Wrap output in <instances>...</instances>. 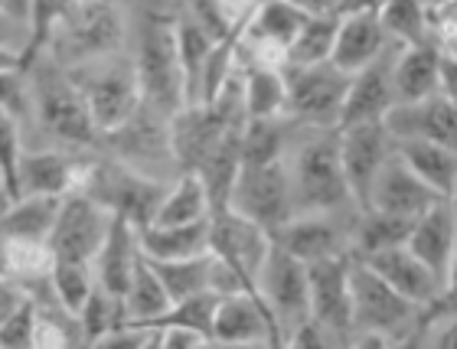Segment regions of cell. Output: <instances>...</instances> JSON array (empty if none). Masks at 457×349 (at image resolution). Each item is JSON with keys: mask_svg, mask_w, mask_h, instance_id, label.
<instances>
[{"mask_svg": "<svg viewBox=\"0 0 457 349\" xmlns=\"http://www.w3.org/2000/svg\"><path fill=\"white\" fill-rule=\"evenodd\" d=\"M124 43V17L114 0H69L49 39L59 69L114 56Z\"/></svg>", "mask_w": 457, "mask_h": 349, "instance_id": "cell-1", "label": "cell"}, {"mask_svg": "<svg viewBox=\"0 0 457 349\" xmlns=\"http://www.w3.org/2000/svg\"><path fill=\"white\" fill-rule=\"evenodd\" d=\"M419 303L392 291L360 258H350V337H376L382 343H405L415 327Z\"/></svg>", "mask_w": 457, "mask_h": 349, "instance_id": "cell-2", "label": "cell"}, {"mask_svg": "<svg viewBox=\"0 0 457 349\" xmlns=\"http://www.w3.org/2000/svg\"><path fill=\"white\" fill-rule=\"evenodd\" d=\"M134 72H137L141 102L157 114L170 118L187 104L180 56H177V20L163 13H151L144 20Z\"/></svg>", "mask_w": 457, "mask_h": 349, "instance_id": "cell-3", "label": "cell"}, {"mask_svg": "<svg viewBox=\"0 0 457 349\" xmlns=\"http://www.w3.org/2000/svg\"><path fill=\"white\" fill-rule=\"evenodd\" d=\"M66 72L86 98V108L92 114L98 137L114 131L118 124H124L141 108L137 72H134V62H128V59H92V62L72 66Z\"/></svg>", "mask_w": 457, "mask_h": 349, "instance_id": "cell-4", "label": "cell"}, {"mask_svg": "<svg viewBox=\"0 0 457 349\" xmlns=\"http://www.w3.org/2000/svg\"><path fill=\"white\" fill-rule=\"evenodd\" d=\"M287 177H291V206L301 212H334L343 203H350L337 134L304 144L295 161V170H287Z\"/></svg>", "mask_w": 457, "mask_h": 349, "instance_id": "cell-5", "label": "cell"}, {"mask_svg": "<svg viewBox=\"0 0 457 349\" xmlns=\"http://www.w3.org/2000/svg\"><path fill=\"white\" fill-rule=\"evenodd\" d=\"M281 72L287 88L285 114L314 128H337L350 72L337 69L330 59L311 62V66H281Z\"/></svg>", "mask_w": 457, "mask_h": 349, "instance_id": "cell-6", "label": "cell"}, {"mask_svg": "<svg viewBox=\"0 0 457 349\" xmlns=\"http://www.w3.org/2000/svg\"><path fill=\"white\" fill-rule=\"evenodd\" d=\"M255 294L268 307V313L275 317L278 330L287 337L297 330L304 320H311V307H307V268L304 262H297L295 255H287L285 248H278L271 242L265 262L255 274Z\"/></svg>", "mask_w": 457, "mask_h": 349, "instance_id": "cell-7", "label": "cell"}, {"mask_svg": "<svg viewBox=\"0 0 457 349\" xmlns=\"http://www.w3.org/2000/svg\"><path fill=\"white\" fill-rule=\"evenodd\" d=\"M161 183H154L151 177L137 173L128 163H92L88 179L82 193L92 196L98 206H105L114 216H124L128 222H134V229L147 226L157 212V203L163 196Z\"/></svg>", "mask_w": 457, "mask_h": 349, "instance_id": "cell-8", "label": "cell"}, {"mask_svg": "<svg viewBox=\"0 0 457 349\" xmlns=\"http://www.w3.org/2000/svg\"><path fill=\"white\" fill-rule=\"evenodd\" d=\"M228 209L238 216L252 219L271 236L287 216H295L291 206V177L281 161L258 163V167H238L232 193H228Z\"/></svg>", "mask_w": 457, "mask_h": 349, "instance_id": "cell-9", "label": "cell"}, {"mask_svg": "<svg viewBox=\"0 0 457 349\" xmlns=\"http://www.w3.org/2000/svg\"><path fill=\"white\" fill-rule=\"evenodd\" d=\"M37 104H39V121H43V128L53 137L69 144L98 141V131L86 108V98L76 88V82L69 79L66 69L59 66L37 69Z\"/></svg>", "mask_w": 457, "mask_h": 349, "instance_id": "cell-10", "label": "cell"}, {"mask_svg": "<svg viewBox=\"0 0 457 349\" xmlns=\"http://www.w3.org/2000/svg\"><path fill=\"white\" fill-rule=\"evenodd\" d=\"M337 151H340V167L343 177H346L350 199L362 212V209H370L372 179H376L379 167L386 163V157L395 151V141L389 137L382 118H372V121H356L346 124V128H337Z\"/></svg>", "mask_w": 457, "mask_h": 349, "instance_id": "cell-11", "label": "cell"}, {"mask_svg": "<svg viewBox=\"0 0 457 349\" xmlns=\"http://www.w3.org/2000/svg\"><path fill=\"white\" fill-rule=\"evenodd\" d=\"M268 248H271V236L262 226H255L252 219L238 216L236 209L228 206L210 212V255L220 258L226 268H232L252 297H258L255 274L265 262Z\"/></svg>", "mask_w": 457, "mask_h": 349, "instance_id": "cell-12", "label": "cell"}, {"mask_svg": "<svg viewBox=\"0 0 457 349\" xmlns=\"http://www.w3.org/2000/svg\"><path fill=\"white\" fill-rule=\"evenodd\" d=\"M108 219H112V212L105 206H98L96 199L86 196V193H69V196H62L59 216L46 238L53 262L92 264V258L102 248V238L108 232Z\"/></svg>", "mask_w": 457, "mask_h": 349, "instance_id": "cell-13", "label": "cell"}, {"mask_svg": "<svg viewBox=\"0 0 457 349\" xmlns=\"http://www.w3.org/2000/svg\"><path fill=\"white\" fill-rule=\"evenodd\" d=\"M307 307L311 320L327 337H350V255H337L307 262Z\"/></svg>", "mask_w": 457, "mask_h": 349, "instance_id": "cell-14", "label": "cell"}, {"mask_svg": "<svg viewBox=\"0 0 457 349\" xmlns=\"http://www.w3.org/2000/svg\"><path fill=\"white\" fill-rule=\"evenodd\" d=\"M382 124L392 141H438L457 144V108L454 95L431 92L415 102H395L382 114Z\"/></svg>", "mask_w": 457, "mask_h": 349, "instance_id": "cell-15", "label": "cell"}, {"mask_svg": "<svg viewBox=\"0 0 457 349\" xmlns=\"http://www.w3.org/2000/svg\"><path fill=\"white\" fill-rule=\"evenodd\" d=\"M441 193L419 179L415 173L402 163V157L395 151L386 157V163L379 167L376 179H372L370 189V209H382V212H392V216H405V219H419L425 209H431L435 203H441Z\"/></svg>", "mask_w": 457, "mask_h": 349, "instance_id": "cell-16", "label": "cell"}, {"mask_svg": "<svg viewBox=\"0 0 457 349\" xmlns=\"http://www.w3.org/2000/svg\"><path fill=\"white\" fill-rule=\"evenodd\" d=\"M370 271H376L382 281L389 284L392 291H399L402 297H409L411 303H431L438 301L441 294L451 291V284H445L438 274L431 271L428 264L415 258L405 245H392L382 248V252H372V255L360 258Z\"/></svg>", "mask_w": 457, "mask_h": 349, "instance_id": "cell-17", "label": "cell"}, {"mask_svg": "<svg viewBox=\"0 0 457 349\" xmlns=\"http://www.w3.org/2000/svg\"><path fill=\"white\" fill-rule=\"evenodd\" d=\"M392 104H395V88H392V53L382 49L370 66L356 69L350 76V86H346V95H343L337 128L382 118Z\"/></svg>", "mask_w": 457, "mask_h": 349, "instance_id": "cell-18", "label": "cell"}, {"mask_svg": "<svg viewBox=\"0 0 457 349\" xmlns=\"http://www.w3.org/2000/svg\"><path fill=\"white\" fill-rule=\"evenodd\" d=\"M212 343H275L285 346L275 317L252 294H228L222 297L212 317Z\"/></svg>", "mask_w": 457, "mask_h": 349, "instance_id": "cell-19", "label": "cell"}, {"mask_svg": "<svg viewBox=\"0 0 457 349\" xmlns=\"http://www.w3.org/2000/svg\"><path fill=\"white\" fill-rule=\"evenodd\" d=\"M88 170H92V163L62 151L20 154V196H27V193H46V196L82 193Z\"/></svg>", "mask_w": 457, "mask_h": 349, "instance_id": "cell-20", "label": "cell"}, {"mask_svg": "<svg viewBox=\"0 0 457 349\" xmlns=\"http://www.w3.org/2000/svg\"><path fill=\"white\" fill-rule=\"evenodd\" d=\"M405 248L428 264L441 281L451 284V271H454V206H451V199L435 203L411 222Z\"/></svg>", "mask_w": 457, "mask_h": 349, "instance_id": "cell-21", "label": "cell"}, {"mask_svg": "<svg viewBox=\"0 0 457 349\" xmlns=\"http://www.w3.org/2000/svg\"><path fill=\"white\" fill-rule=\"evenodd\" d=\"M304 10L287 4V0H258V7L252 10V17L245 23V37L262 53V62L281 66L285 49L291 46L297 29L304 27Z\"/></svg>", "mask_w": 457, "mask_h": 349, "instance_id": "cell-22", "label": "cell"}, {"mask_svg": "<svg viewBox=\"0 0 457 349\" xmlns=\"http://www.w3.org/2000/svg\"><path fill=\"white\" fill-rule=\"evenodd\" d=\"M382 49H389V37L379 23L376 10H356V13H340L337 23L334 49H330V62L343 72H356V69L370 66Z\"/></svg>", "mask_w": 457, "mask_h": 349, "instance_id": "cell-23", "label": "cell"}, {"mask_svg": "<svg viewBox=\"0 0 457 349\" xmlns=\"http://www.w3.org/2000/svg\"><path fill=\"white\" fill-rule=\"evenodd\" d=\"M141 252H137V229L134 222H128L124 216L108 219V232L102 238V248L92 258V274H96V284L105 294L121 301L124 287H128V278H131L134 264H137Z\"/></svg>", "mask_w": 457, "mask_h": 349, "instance_id": "cell-24", "label": "cell"}, {"mask_svg": "<svg viewBox=\"0 0 457 349\" xmlns=\"http://www.w3.org/2000/svg\"><path fill=\"white\" fill-rule=\"evenodd\" d=\"M392 88L395 102H415L441 88V43L421 39L392 56Z\"/></svg>", "mask_w": 457, "mask_h": 349, "instance_id": "cell-25", "label": "cell"}, {"mask_svg": "<svg viewBox=\"0 0 457 349\" xmlns=\"http://www.w3.org/2000/svg\"><path fill=\"white\" fill-rule=\"evenodd\" d=\"M271 242L304 264L343 252V238H340V232H337L334 222L327 219V212L287 216L285 222L271 232Z\"/></svg>", "mask_w": 457, "mask_h": 349, "instance_id": "cell-26", "label": "cell"}, {"mask_svg": "<svg viewBox=\"0 0 457 349\" xmlns=\"http://www.w3.org/2000/svg\"><path fill=\"white\" fill-rule=\"evenodd\" d=\"M137 252L151 262H173L210 252V216L183 226H147L137 229Z\"/></svg>", "mask_w": 457, "mask_h": 349, "instance_id": "cell-27", "label": "cell"}, {"mask_svg": "<svg viewBox=\"0 0 457 349\" xmlns=\"http://www.w3.org/2000/svg\"><path fill=\"white\" fill-rule=\"evenodd\" d=\"M102 137H114V147L134 161H157V157H170V137H167V118L157 114L154 108L141 102V108L118 124L114 131L102 134Z\"/></svg>", "mask_w": 457, "mask_h": 349, "instance_id": "cell-28", "label": "cell"}, {"mask_svg": "<svg viewBox=\"0 0 457 349\" xmlns=\"http://www.w3.org/2000/svg\"><path fill=\"white\" fill-rule=\"evenodd\" d=\"M59 206H62V196H46V193H27V196L10 199L7 209L0 212V236L46 242L59 216Z\"/></svg>", "mask_w": 457, "mask_h": 349, "instance_id": "cell-29", "label": "cell"}, {"mask_svg": "<svg viewBox=\"0 0 457 349\" xmlns=\"http://www.w3.org/2000/svg\"><path fill=\"white\" fill-rule=\"evenodd\" d=\"M395 154L419 179H425L435 193L445 199L454 196V177H457V154L451 144L438 141H395Z\"/></svg>", "mask_w": 457, "mask_h": 349, "instance_id": "cell-30", "label": "cell"}, {"mask_svg": "<svg viewBox=\"0 0 457 349\" xmlns=\"http://www.w3.org/2000/svg\"><path fill=\"white\" fill-rule=\"evenodd\" d=\"M285 72L281 66L255 62L242 79V112L245 118H285Z\"/></svg>", "mask_w": 457, "mask_h": 349, "instance_id": "cell-31", "label": "cell"}, {"mask_svg": "<svg viewBox=\"0 0 457 349\" xmlns=\"http://www.w3.org/2000/svg\"><path fill=\"white\" fill-rule=\"evenodd\" d=\"M170 307V297H167V287L161 284L157 271L151 268L147 258H137L131 278H128V287L121 294V311L124 320H137V323H151L157 320L163 311Z\"/></svg>", "mask_w": 457, "mask_h": 349, "instance_id": "cell-32", "label": "cell"}, {"mask_svg": "<svg viewBox=\"0 0 457 349\" xmlns=\"http://www.w3.org/2000/svg\"><path fill=\"white\" fill-rule=\"evenodd\" d=\"M212 37L210 29L203 27L200 20L187 13V17L177 20V56H180V72H183V95H187V104L200 102V76H203V62L210 56Z\"/></svg>", "mask_w": 457, "mask_h": 349, "instance_id": "cell-33", "label": "cell"}, {"mask_svg": "<svg viewBox=\"0 0 457 349\" xmlns=\"http://www.w3.org/2000/svg\"><path fill=\"white\" fill-rule=\"evenodd\" d=\"M210 216V196L206 187L196 173L183 170V177L170 189H163L157 212H154V226H183V222H196V219Z\"/></svg>", "mask_w": 457, "mask_h": 349, "instance_id": "cell-34", "label": "cell"}, {"mask_svg": "<svg viewBox=\"0 0 457 349\" xmlns=\"http://www.w3.org/2000/svg\"><path fill=\"white\" fill-rule=\"evenodd\" d=\"M337 23H340V13H337V10H330V13H307L304 27L297 29V37L291 39V46L285 49L281 66H311V62L330 59Z\"/></svg>", "mask_w": 457, "mask_h": 349, "instance_id": "cell-35", "label": "cell"}, {"mask_svg": "<svg viewBox=\"0 0 457 349\" xmlns=\"http://www.w3.org/2000/svg\"><path fill=\"white\" fill-rule=\"evenodd\" d=\"M411 222L415 219L392 216V212H382V209H362L360 226H356V255L353 258H366L372 252H382V248L405 245Z\"/></svg>", "mask_w": 457, "mask_h": 349, "instance_id": "cell-36", "label": "cell"}, {"mask_svg": "<svg viewBox=\"0 0 457 349\" xmlns=\"http://www.w3.org/2000/svg\"><path fill=\"white\" fill-rule=\"evenodd\" d=\"M151 268L157 271L163 287H167L170 303L180 301V297H190L196 291H210V268H212L210 252L193 258H173V262H151Z\"/></svg>", "mask_w": 457, "mask_h": 349, "instance_id": "cell-37", "label": "cell"}, {"mask_svg": "<svg viewBox=\"0 0 457 349\" xmlns=\"http://www.w3.org/2000/svg\"><path fill=\"white\" fill-rule=\"evenodd\" d=\"M281 147H285L281 118H245L238 137V167L281 161Z\"/></svg>", "mask_w": 457, "mask_h": 349, "instance_id": "cell-38", "label": "cell"}, {"mask_svg": "<svg viewBox=\"0 0 457 349\" xmlns=\"http://www.w3.org/2000/svg\"><path fill=\"white\" fill-rule=\"evenodd\" d=\"M379 23L389 39L402 46L431 39V13L425 0H386L379 7Z\"/></svg>", "mask_w": 457, "mask_h": 349, "instance_id": "cell-39", "label": "cell"}, {"mask_svg": "<svg viewBox=\"0 0 457 349\" xmlns=\"http://www.w3.org/2000/svg\"><path fill=\"white\" fill-rule=\"evenodd\" d=\"M69 0H29V37H27V46L17 53V69L27 76L29 69L37 66L39 56L49 49V39L56 33L59 27V17H62V10H66Z\"/></svg>", "mask_w": 457, "mask_h": 349, "instance_id": "cell-40", "label": "cell"}, {"mask_svg": "<svg viewBox=\"0 0 457 349\" xmlns=\"http://www.w3.org/2000/svg\"><path fill=\"white\" fill-rule=\"evenodd\" d=\"M49 287H53V297L59 301L62 311H69L76 317L82 311L86 297L96 287V274H92V264L86 262H53L49 264Z\"/></svg>", "mask_w": 457, "mask_h": 349, "instance_id": "cell-41", "label": "cell"}, {"mask_svg": "<svg viewBox=\"0 0 457 349\" xmlns=\"http://www.w3.org/2000/svg\"><path fill=\"white\" fill-rule=\"evenodd\" d=\"M220 301L222 297L216 291H196V294H190V297L173 301L170 307L151 323H157V327H190V330L203 333V337L212 343V317H216Z\"/></svg>", "mask_w": 457, "mask_h": 349, "instance_id": "cell-42", "label": "cell"}, {"mask_svg": "<svg viewBox=\"0 0 457 349\" xmlns=\"http://www.w3.org/2000/svg\"><path fill=\"white\" fill-rule=\"evenodd\" d=\"M49 264H53V252L46 242L0 236V274L4 278H43L49 274Z\"/></svg>", "mask_w": 457, "mask_h": 349, "instance_id": "cell-43", "label": "cell"}, {"mask_svg": "<svg viewBox=\"0 0 457 349\" xmlns=\"http://www.w3.org/2000/svg\"><path fill=\"white\" fill-rule=\"evenodd\" d=\"M76 320H79L76 327L82 330V340L98 343L108 330H112L114 323L124 320L121 301H118V297H112V294H105L96 284V287H92V294L86 297V303H82V311L76 313Z\"/></svg>", "mask_w": 457, "mask_h": 349, "instance_id": "cell-44", "label": "cell"}, {"mask_svg": "<svg viewBox=\"0 0 457 349\" xmlns=\"http://www.w3.org/2000/svg\"><path fill=\"white\" fill-rule=\"evenodd\" d=\"M20 118L0 108V187L10 199L20 196Z\"/></svg>", "mask_w": 457, "mask_h": 349, "instance_id": "cell-45", "label": "cell"}, {"mask_svg": "<svg viewBox=\"0 0 457 349\" xmlns=\"http://www.w3.org/2000/svg\"><path fill=\"white\" fill-rule=\"evenodd\" d=\"M33 337H37V301L27 294L17 311L0 323V346H33Z\"/></svg>", "mask_w": 457, "mask_h": 349, "instance_id": "cell-46", "label": "cell"}, {"mask_svg": "<svg viewBox=\"0 0 457 349\" xmlns=\"http://www.w3.org/2000/svg\"><path fill=\"white\" fill-rule=\"evenodd\" d=\"M0 108L10 112L13 118L27 114V86H23V72L13 66H0Z\"/></svg>", "mask_w": 457, "mask_h": 349, "instance_id": "cell-47", "label": "cell"}, {"mask_svg": "<svg viewBox=\"0 0 457 349\" xmlns=\"http://www.w3.org/2000/svg\"><path fill=\"white\" fill-rule=\"evenodd\" d=\"M206 337L190 327H161V346H206Z\"/></svg>", "mask_w": 457, "mask_h": 349, "instance_id": "cell-48", "label": "cell"}, {"mask_svg": "<svg viewBox=\"0 0 457 349\" xmlns=\"http://www.w3.org/2000/svg\"><path fill=\"white\" fill-rule=\"evenodd\" d=\"M23 297H27V291H23L20 284H13V278H4V274H0V323L17 311Z\"/></svg>", "mask_w": 457, "mask_h": 349, "instance_id": "cell-49", "label": "cell"}, {"mask_svg": "<svg viewBox=\"0 0 457 349\" xmlns=\"http://www.w3.org/2000/svg\"><path fill=\"white\" fill-rule=\"evenodd\" d=\"M386 4V0H337V13H356V10H376L379 13V7Z\"/></svg>", "mask_w": 457, "mask_h": 349, "instance_id": "cell-50", "label": "cell"}, {"mask_svg": "<svg viewBox=\"0 0 457 349\" xmlns=\"http://www.w3.org/2000/svg\"><path fill=\"white\" fill-rule=\"evenodd\" d=\"M287 4L301 7L304 13H330L337 7V0H287Z\"/></svg>", "mask_w": 457, "mask_h": 349, "instance_id": "cell-51", "label": "cell"}, {"mask_svg": "<svg viewBox=\"0 0 457 349\" xmlns=\"http://www.w3.org/2000/svg\"><path fill=\"white\" fill-rule=\"evenodd\" d=\"M0 66H13V69H17V53H10V49H4V46H0Z\"/></svg>", "mask_w": 457, "mask_h": 349, "instance_id": "cell-52", "label": "cell"}, {"mask_svg": "<svg viewBox=\"0 0 457 349\" xmlns=\"http://www.w3.org/2000/svg\"><path fill=\"white\" fill-rule=\"evenodd\" d=\"M7 203H10V196H7V193H4V187H0V212L7 209Z\"/></svg>", "mask_w": 457, "mask_h": 349, "instance_id": "cell-53", "label": "cell"}, {"mask_svg": "<svg viewBox=\"0 0 457 349\" xmlns=\"http://www.w3.org/2000/svg\"><path fill=\"white\" fill-rule=\"evenodd\" d=\"M4 4H7V0H0V7H4Z\"/></svg>", "mask_w": 457, "mask_h": 349, "instance_id": "cell-54", "label": "cell"}]
</instances>
